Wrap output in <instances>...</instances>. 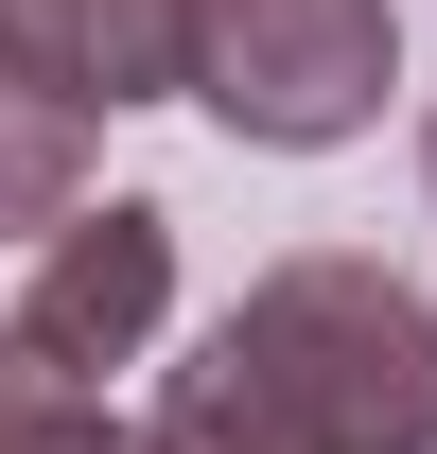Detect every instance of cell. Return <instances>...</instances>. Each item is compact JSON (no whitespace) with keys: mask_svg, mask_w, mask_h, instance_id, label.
Instances as JSON below:
<instances>
[{"mask_svg":"<svg viewBox=\"0 0 437 454\" xmlns=\"http://www.w3.org/2000/svg\"><path fill=\"white\" fill-rule=\"evenodd\" d=\"M158 454H437V297L368 245H298L158 385Z\"/></svg>","mask_w":437,"mask_h":454,"instance_id":"1","label":"cell"},{"mask_svg":"<svg viewBox=\"0 0 437 454\" xmlns=\"http://www.w3.org/2000/svg\"><path fill=\"white\" fill-rule=\"evenodd\" d=\"M385 88H402V18L385 0H211V35H193V106L227 140H263V158L368 140Z\"/></svg>","mask_w":437,"mask_h":454,"instance_id":"2","label":"cell"},{"mask_svg":"<svg viewBox=\"0 0 437 454\" xmlns=\"http://www.w3.org/2000/svg\"><path fill=\"white\" fill-rule=\"evenodd\" d=\"M175 315V210L158 192H106V210H70L36 262H18V297H0V349L36 367V385L106 402V367H140Z\"/></svg>","mask_w":437,"mask_h":454,"instance_id":"3","label":"cell"},{"mask_svg":"<svg viewBox=\"0 0 437 454\" xmlns=\"http://www.w3.org/2000/svg\"><path fill=\"white\" fill-rule=\"evenodd\" d=\"M193 35H211V0H0V53L53 70L70 106H175L193 88Z\"/></svg>","mask_w":437,"mask_h":454,"instance_id":"4","label":"cell"},{"mask_svg":"<svg viewBox=\"0 0 437 454\" xmlns=\"http://www.w3.org/2000/svg\"><path fill=\"white\" fill-rule=\"evenodd\" d=\"M70 210H88V106H70L53 70H18V53H0V245L36 262Z\"/></svg>","mask_w":437,"mask_h":454,"instance_id":"5","label":"cell"},{"mask_svg":"<svg viewBox=\"0 0 437 454\" xmlns=\"http://www.w3.org/2000/svg\"><path fill=\"white\" fill-rule=\"evenodd\" d=\"M0 454H158V437L106 419V402H70V385H36V367L0 349Z\"/></svg>","mask_w":437,"mask_h":454,"instance_id":"6","label":"cell"},{"mask_svg":"<svg viewBox=\"0 0 437 454\" xmlns=\"http://www.w3.org/2000/svg\"><path fill=\"white\" fill-rule=\"evenodd\" d=\"M420 175H437V140H420Z\"/></svg>","mask_w":437,"mask_h":454,"instance_id":"7","label":"cell"}]
</instances>
